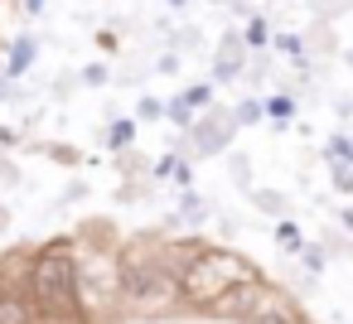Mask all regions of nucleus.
<instances>
[{
    "label": "nucleus",
    "mask_w": 353,
    "mask_h": 324,
    "mask_svg": "<svg viewBox=\"0 0 353 324\" xmlns=\"http://www.w3.org/2000/svg\"><path fill=\"white\" fill-rule=\"evenodd\" d=\"M25 290L34 295V305L59 319V324H78L83 314V281H78V256L68 242H49L44 252L30 256L25 266Z\"/></svg>",
    "instance_id": "obj_1"
},
{
    "label": "nucleus",
    "mask_w": 353,
    "mask_h": 324,
    "mask_svg": "<svg viewBox=\"0 0 353 324\" xmlns=\"http://www.w3.org/2000/svg\"><path fill=\"white\" fill-rule=\"evenodd\" d=\"M170 261H174V271H179V300L208 305V310H213V300H218L223 290H232L237 281L256 276V266H252L247 256L223 252V247H203V242L170 252Z\"/></svg>",
    "instance_id": "obj_2"
},
{
    "label": "nucleus",
    "mask_w": 353,
    "mask_h": 324,
    "mask_svg": "<svg viewBox=\"0 0 353 324\" xmlns=\"http://www.w3.org/2000/svg\"><path fill=\"white\" fill-rule=\"evenodd\" d=\"M179 300V271L165 247H126L121 252V305L131 314H160Z\"/></svg>",
    "instance_id": "obj_3"
},
{
    "label": "nucleus",
    "mask_w": 353,
    "mask_h": 324,
    "mask_svg": "<svg viewBox=\"0 0 353 324\" xmlns=\"http://www.w3.org/2000/svg\"><path fill=\"white\" fill-rule=\"evenodd\" d=\"M78 281H83V305H88V310H112V305H121V252H107V247L83 252Z\"/></svg>",
    "instance_id": "obj_4"
},
{
    "label": "nucleus",
    "mask_w": 353,
    "mask_h": 324,
    "mask_svg": "<svg viewBox=\"0 0 353 324\" xmlns=\"http://www.w3.org/2000/svg\"><path fill=\"white\" fill-rule=\"evenodd\" d=\"M266 290H271V285H266L261 276H247V281H237L232 290H223V295L213 300V310H218L223 319H242V324H247V319H252V310L266 300Z\"/></svg>",
    "instance_id": "obj_5"
},
{
    "label": "nucleus",
    "mask_w": 353,
    "mask_h": 324,
    "mask_svg": "<svg viewBox=\"0 0 353 324\" xmlns=\"http://www.w3.org/2000/svg\"><path fill=\"white\" fill-rule=\"evenodd\" d=\"M0 324H49V314L34 305L30 290H15L0 281Z\"/></svg>",
    "instance_id": "obj_6"
},
{
    "label": "nucleus",
    "mask_w": 353,
    "mask_h": 324,
    "mask_svg": "<svg viewBox=\"0 0 353 324\" xmlns=\"http://www.w3.org/2000/svg\"><path fill=\"white\" fill-rule=\"evenodd\" d=\"M247 324H305V319H300V310H295L281 290H266V300L252 310V319H247Z\"/></svg>",
    "instance_id": "obj_7"
},
{
    "label": "nucleus",
    "mask_w": 353,
    "mask_h": 324,
    "mask_svg": "<svg viewBox=\"0 0 353 324\" xmlns=\"http://www.w3.org/2000/svg\"><path fill=\"white\" fill-rule=\"evenodd\" d=\"M30 63H34V39H20V44H15V54H10V68H6V78H20Z\"/></svg>",
    "instance_id": "obj_8"
},
{
    "label": "nucleus",
    "mask_w": 353,
    "mask_h": 324,
    "mask_svg": "<svg viewBox=\"0 0 353 324\" xmlns=\"http://www.w3.org/2000/svg\"><path fill=\"white\" fill-rule=\"evenodd\" d=\"M232 63H242V49H237V39H228V49H223V59H218V73L228 78V73H232Z\"/></svg>",
    "instance_id": "obj_9"
},
{
    "label": "nucleus",
    "mask_w": 353,
    "mask_h": 324,
    "mask_svg": "<svg viewBox=\"0 0 353 324\" xmlns=\"http://www.w3.org/2000/svg\"><path fill=\"white\" fill-rule=\"evenodd\" d=\"M276 237H281V247H285V252H300V227H295V223H281V227H276Z\"/></svg>",
    "instance_id": "obj_10"
},
{
    "label": "nucleus",
    "mask_w": 353,
    "mask_h": 324,
    "mask_svg": "<svg viewBox=\"0 0 353 324\" xmlns=\"http://www.w3.org/2000/svg\"><path fill=\"white\" fill-rule=\"evenodd\" d=\"M131 136H136V126H131V121H117V126H112V145H126Z\"/></svg>",
    "instance_id": "obj_11"
},
{
    "label": "nucleus",
    "mask_w": 353,
    "mask_h": 324,
    "mask_svg": "<svg viewBox=\"0 0 353 324\" xmlns=\"http://www.w3.org/2000/svg\"><path fill=\"white\" fill-rule=\"evenodd\" d=\"M266 112H271V117H290L295 107H290V97H271V102H266Z\"/></svg>",
    "instance_id": "obj_12"
},
{
    "label": "nucleus",
    "mask_w": 353,
    "mask_h": 324,
    "mask_svg": "<svg viewBox=\"0 0 353 324\" xmlns=\"http://www.w3.org/2000/svg\"><path fill=\"white\" fill-rule=\"evenodd\" d=\"M247 44H266V25H261V20L247 30Z\"/></svg>",
    "instance_id": "obj_13"
},
{
    "label": "nucleus",
    "mask_w": 353,
    "mask_h": 324,
    "mask_svg": "<svg viewBox=\"0 0 353 324\" xmlns=\"http://www.w3.org/2000/svg\"><path fill=\"white\" fill-rule=\"evenodd\" d=\"M237 117H242V121H256V117H261V107H256V102H242V112H237Z\"/></svg>",
    "instance_id": "obj_14"
}]
</instances>
